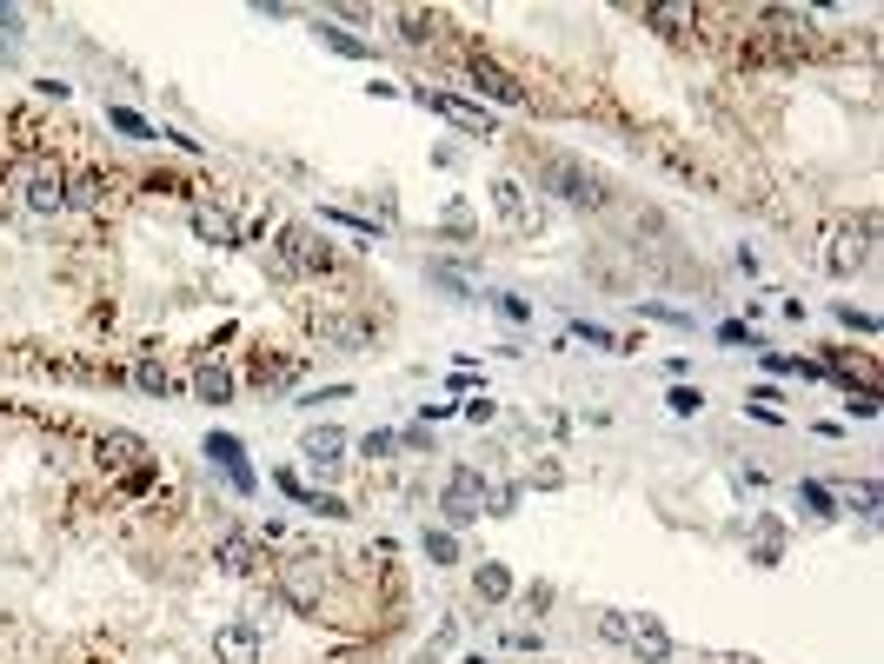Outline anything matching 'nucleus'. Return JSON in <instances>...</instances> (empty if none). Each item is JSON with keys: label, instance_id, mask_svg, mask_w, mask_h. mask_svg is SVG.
Returning <instances> with one entry per match:
<instances>
[{"label": "nucleus", "instance_id": "nucleus-1", "mask_svg": "<svg viewBox=\"0 0 884 664\" xmlns=\"http://www.w3.org/2000/svg\"><path fill=\"white\" fill-rule=\"evenodd\" d=\"M93 452H100V466H106V479L126 492V499H140V492H153V479H160V466H153V452H146V439L140 432H100L93 439Z\"/></svg>", "mask_w": 884, "mask_h": 664}, {"label": "nucleus", "instance_id": "nucleus-2", "mask_svg": "<svg viewBox=\"0 0 884 664\" xmlns=\"http://www.w3.org/2000/svg\"><path fill=\"white\" fill-rule=\"evenodd\" d=\"M539 180L566 200V206H579V213H599V206H612V193H606V180L586 166V160H572V153H546L539 160Z\"/></svg>", "mask_w": 884, "mask_h": 664}, {"label": "nucleus", "instance_id": "nucleus-3", "mask_svg": "<svg viewBox=\"0 0 884 664\" xmlns=\"http://www.w3.org/2000/svg\"><path fill=\"white\" fill-rule=\"evenodd\" d=\"M273 259H280L286 279H299V273H313V279L339 273V253H333V239H319V226H280Z\"/></svg>", "mask_w": 884, "mask_h": 664}, {"label": "nucleus", "instance_id": "nucleus-4", "mask_svg": "<svg viewBox=\"0 0 884 664\" xmlns=\"http://www.w3.org/2000/svg\"><path fill=\"white\" fill-rule=\"evenodd\" d=\"M319 592H326V552H293L286 565H280V599L293 605V612H319Z\"/></svg>", "mask_w": 884, "mask_h": 664}, {"label": "nucleus", "instance_id": "nucleus-5", "mask_svg": "<svg viewBox=\"0 0 884 664\" xmlns=\"http://www.w3.org/2000/svg\"><path fill=\"white\" fill-rule=\"evenodd\" d=\"M406 100H419V106H433L439 120H453L459 133H479V140H492L499 133V120L486 113V106H473V100H459V93H439V86H406Z\"/></svg>", "mask_w": 884, "mask_h": 664}, {"label": "nucleus", "instance_id": "nucleus-6", "mask_svg": "<svg viewBox=\"0 0 884 664\" xmlns=\"http://www.w3.org/2000/svg\"><path fill=\"white\" fill-rule=\"evenodd\" d=\"M20 200H27V213H40V219L67 213V173H60L53 160H27V166H20Z\"/></svg>", "mask_w": 884, "mask_h": 664}, {"label": "nucleus", "instance_id": "nucleus-7", "mask_svg": "<svg viewBox=\"0 0 884 664\" xmlns=\"http://www.w3.org/2000/svg\"><path fill=\"white\" fill-rule=\"evenodd\" d=\"M466 80H473L479 93H492L499 106H532V93H526V86H519V80H512V73H506L486 47H479V40L466 47Z\"/></svg>", "mask_w": 884, "mask_h": 664}, {"label": "nucleus", "instance_id": "nucleus-8", "mask_svg": "<svg viewBox=\"0 0 884 664\" xmlns=\"http://www.w3.org/2000/svg\"><path fill=\"white\" fill-rule=\"evenodd\" d=\"M200 452H206V466H213V472H220L240 499H253V492H260V472L246 466V446H240L233 432H206V446H200Z\"/></svg>", "mask_w": 884, "mask_h": 664}, {"label": "nucleus", "instance_id": "nucleus-9", "mask_svg": "<svg viewBox=\"0 0 884 664\" xmlns=\"http://www.w3.org/2000/svg\"><path fill=\"white\" fill-rule=\"evenodd\" d=\"M67 206H80V213H106V206H120V173H106V166H80V173H67Z\"/></svg>", "mask_w": 884, "mask_h": 664}, {"label": "nucleus", "instance_id": "nucleus-10", "mask_svg": "<svg viewBox=\"0 0 884 664\" xmlns=\"http://www.w3.org/2000/svg\"><path fill=\"white\" fill-rule=\"evenodd\" d=\"M486 499H492V492H486V479H479L473 466H459V472L446 479V492H439V512H446V525H473Z\"/></svg>", "mask_w": 884, "mask_h": 664}, {"label": "nucleus", "instance_id": "nucleus-11", "mask_svg": "<svg viewBox=\"0 0 884 664\" xmlns=\"http://www.w3.org/2000/svg\"><path fill=\"white\" fill-rule=\"evenodd\" d=\"M872 233H878V219H858V226H839L832 233V253H825V266L845 279V273H858L865 259H872Z\"/></svg>", "mask_w": 884, "mask_h": 664}, {"label": "nucleus", "instance_id": "nucleus-12", "mask_svg": "<svg viewBox=\"0 0 884 664\" xmlns=\"http://www.w3.org/2000/svg\"><path fill=\"white\" fill-rule=\"evenodd\" d=\"M213 658L220 664H260L266 658L260 625H246V619H240V625H220V632H213Z\"/></svg>", "mask_w": 884, "mask_h": 664}, {"label": "nucleus", "instance_id": "nucleus-13", "mask_svg": "<svg viewBox=\"0 0 884 664\" xmlns=\"http://www.w3.org/2000/svg\"><path fill=\"white\" fill-rule=\"evenodd\" d=\"M492 213L506 233H532V206H526V186L519 180H492Z\"/></svg>", "mask_w": 884, "mask_h": 664}, {"label": "nucleus", "instance_id": "nucleus-14", "mask_svg": "<svg viewBox=\"0 0 884 664\" xmlns=\"http://www.w3.org/2000/svg\"><path fill=\"white\" fill-rule=\"evenodd\" d=\"M626 645H632V658H639V664H665V658H672V632H665L652 612H639V625H632V639H626Z\"/></svg>", "mask_w": 884, "mask_h": 664}, {"label": "nucleus", "instance_id": "nucleus-15", "mask_svg": "<svg viewBox=\"0 0 884 664\" xmlns=\"http://www.w3.org/2000/svg\"><path fill=\"white\" fill-rule=\"evenodd\" d=\"M393 27H399V40H406V47H433V40L446 33V13H433V7H399V13H393Z\"/></svg>", "mask_w": 884, "mask_h": 664}, {"label": "nucleus", "instance_id": "nucleus-16", "mask_svg": "<svg viewBox=\"0 0 884 664\" xmlns=\"http://www.w3.org/2000/svg\"><path fill=\"white\" fill-rule=\"evenodd\" d=\"M299 452H306V466H313V472H333V466L346 459V432H339V426H313Z\"/></svg>", "mask_w": 884, "mask_h": 664}, {"label": "nucleus", "instance_id": "nucleus-17", "mask_svg": "<svg viewBox=\"0 0 884 664\" xmlns=\"http://www.w3.org/2000/svg\"><path fill=\"white\" fill-rule=\"evenodd\" d=\"M193 233H200L206 246H240V219H233L226 206H193Z\"/></svg>", "mask_w": 884, "mask_h": 664}, {"label": "nucleus", "instance_id": "nucleus-18", "mask_svg": "<svg viewBox=\"0 0 884 664\" xmlns=\"http://www.w3.org/2000/svg\"><path fill=\"white\" fill-rule=\"evenodd\" d=\"M193 399H206V406H226V399H233V372H226L220 359H206V353H200V366H193Z\"/></svg>", "mask_w": 884, "mask_h": 664}, {"label": "nucleus", "instance_id": "nucleus-19", "mask_svg": "<svg viewBox=\"0 0 884 664\" xmlns=\"http://www.w3.org/2000/svg\"><path fill=\"white\" fill-rule=\"evenodd\" d=\"M220 572H233V579H253V572H260V545H253L246 532H226V545H220Z\"/></svg>", "mask_w": 884, "mask_h": 664}, {"label": "nucleus", "instance_id": "nucleus-20", "mask_svg": "<svg viewBox=\"0 0 884 664\" xmlns=\"http://www.w3.org/2000/svg\"><path fill=\"white\" fill-rule=\"evenodd\" d=\"M313 33H319L339 60H373V40H359V33H346V27H333V20H313Z\"/></svg>", "mask_w": 884, "mask_h": 664}, {"label": "nucleus", "instance_id": "nucleus-21", "mask_svg": "<svg viewBox=\"0 0 884 664\" xmlns=\"http://www.w3.org/2000/svg\"><path fill=\"white\" fill-rule=\"evenodd\" d=\"M319 339H333L339 353H359V346L373 339V326H366V319H319Z\"/></svg>", "mask_w": 884, "mask_h": 664}, {"label": "nucleus", "instance_id": "nucleus-22", "mask_svg": "<svg viewBox=\"0 0 884 664\" xmlns=\"http://www.w3.org/2000/svg\"><path fill=\"white\" fill-rule=\"evenodd\" d=\"M286 379H299V359H280V353H253V386H286Z\"/></svg>", "mask_w": 884, "mask_h": 664}, {"label": "nucleus", "instance_id": "nucleus-23", "mask_svg": "<svg viewBox=\"0 0 884 664\" xmlns=\"http://www.w3.org/2000/svg\"><path fill=\"white\" fill-rule=\"evenodd\" d=\"M126 379H133L140 392H153V399H173V392H180V379H173V372H166L160 359H140V366H133Z\"/></svg>", "mask_w": 884, "mask_h": 664}, {"label": "nucleus", "instance_id": "nucleus-24", "mask_svg": "<svg viewBox=\"0 0 884 664\" xmlns=\"http://www.w3.org/2000/svg\"><path fill=\"white\" fill-rule=\"evenodd\" d=\"M473 592H479L486 605H506V599H512V572H506L499 559H486V565H479V579H473Z\"/></svg>", "mask_w": 884, "mask_h": 664}, {"label": "nucleus", "instance_id": "nucleus-25", "mask_svg": "<svg viewBox=\"0 0 884 664\" xmlns=\"http://www.w3.org/2000/svg\"><path fill=\"white\" fill-rule=\"evenodd\" d=\"M106 126L126 133V140H160V126H153L146 113H133V106H106Z\"/></svg>", "mask_w": 884, "mask_h": 664}, {"label": "nucleus", "instance_id": "nucleus-26", "mask_svg": "<svg viewBox=\"0 0 884 664\" xmlns=\"http://www.w3.org/2000/svg\"><path fill=\"white\" fill-rule=\"evenodd\" d=\"M785 559V525L779 519H759V545H752V565H779Z\"/></svg>", "mask_w": 884, "mask_h": 664}, {"label": "nucleus", "instance_id": "nucleus-27", "mask_svg": "<svg viewBox=\"0 0 884 664\" xmlns=\"http://www.w3.org/2000/svg\"><path fill=\"white\" fill-rule=\"evenodd\" d=\"M419 552H426V565H453V559H459V539H453L446 525H426V539H419Z\"/></svg>", "mask_w": 884, "mask_h": 664}, {"label": "nucleus", "instance_id": "nucleus-28", "mask_svg": "<svg viewBox=\"0 0 884 664\" xmlns=\"http://www.w3.org/2000/svg\"><path fill=\"white\" fill-rule=\"evenodd\" d=\"M799 505H805L812 519H839V499H832L819 479H805V486H799Z\"/></svg>", "mask_w": 884, "mask_h": 664}, {"label": "nucleus", "instance_id": "nucleus-29", "mask_svg": "<svg viewBox=\"0 0 884 664\" xmlns=\"http://www.w3.org/2000/svg\"><path fill=\"white\" fill-rule=\"evenodd\" d=\"M319 219H326V226H346V233H366V239H379V226H373V219H359V213H346V206H319Z\"/></svg>", "mask_w": 884, "mask_h": 664}, {"label": "nucleus", "instance_id": "nucleus-30", "mask_svg": "<svg viewBox=\"0 0 884 664\" xmlns=\"http://www.w3.org/2000/svg\"><path fill=\"white\" fill-rule=\"evenodd\" d=\"M845 505H852V512H865V519H878V479H858V486L845 492Z\"/></svg>", "mask_w": 884, "mask_h": 664}, {"label": "nucleus", "instance_id": "nucleus-31", "mask_svg": "<svg viewBox=\"0 0 884 664\" xmlns=\"http://www.w3.org/2000/svg\"><path fill=\"white\" fill-rule=\"evenodd\" d=\"M639 313H646V319H659V326H692V313H685V306H665V299H646Z\"/></svg>", "mask_w": 884, "mask_h": 664}, {"label": "nucleus", "instance_id": "nucleus-32", "mask_svg": "<svg viewBox=\"0 0 884 664\" xmlns=\"http://www.w3.org/2000/svg\"><path fill=\"white\" fill-rule=\"evenodd\" d=\"M572 339H586V346H599V353H619V339H612L606 326H592V319H572Z\"/></svg>", "mask_w": 884, "mask_h": 664}, {"label": "nucleus", "instance_id": "nucleus-33", "mask_svg": "<svg viewBox=\"0 0 884 664\" xmlns=\"http://www.w3.org/2000/svg\"><path fill=\"white\" fill-rule=\"evenodd\" d=\"M719 339H725V346H745V353H759V346H765L745 319H725V326H719Z\"/></svg>", "mask_w": 884, "mask_h": 664}, {"label": "nucleus", "instance_id": "nucleus-34", "mask_svg": "<svg viewBox=\"0 0 884 664\" xmlns=\"http://www.w3.org/2000/svg\"><path fill=\"white\" fill-rule=\"evenodd\" d=\"M299 505H306V512H319V519H346V512H353V505H346V499H333V492H306Z\"/></svg>", "mask_w": 884, "mask_h": 664}, {"label": "nucleus", "instance_id": "nucleus-35", "mask_svg": "<svg viewBox=\"0 0 884 664\" xmlns=\"http://www.w3.org/2000/svg\"><path fill=\"white\" fill-rule=\"evenodd\" d=\"M665 406H672L679 419H692V412H699L705 399H699V386H672V392H665Z\"/></svg>", "mask_w": 884, "mask_h": 664}, {"label": "nucleus", "instance_id": "nucleus-36", "mask_svg": "<svg viewBox=\"0 0 884 664\" xmlns=\"http://www.w3.org/2000/svg\"><path fill=\"white\" fill-rule=\"evenodd\" d=\"M832 313H839V326H852V333H865V339L878 333V319H872V313H858V306H832Z\"/></svg>", "mask_w": 884, "mask_h": 664}, {"label": "nucleus", "instance_id": "nucleus-37", "mask_svg": "<svg viewBox=\"0 0 884 664\" xmlns=\"http://www.w3.org/2000/svg\"><path fill=\"white\" fill-rule=\"evenodd\" d=\"M599 639L626 645V639H632V619H626V612H606V619H599Z\"/></svg>", "mask_w": 884, "mask_h": 664}, {"label": "nucleus", "instance_id": "nucleus-38", "mask_svg": "<svg viewBox=\"0 0 884 664\" xmlns=\"http://www.w3.org/2000/svg\"><path fill=\"white\" fill-rule=\"evenodd\" d=\"M646 20L652 27H679V20H699V13L692 7H646Z\"/></svg>", "mask_w": 884, "mask_h": 664}, {"label": "nucleus", "instance_id": "nucleus-39", "mask_svg": "<svg viewBox=\"0 0 884 664\" xmlns=\"http://www.w3.org/2000/svg\"><path fill=\"white\" fill-rule=\"evenodd\" d=\"M492 306H499V313H506V319H512V326H526V319H532V306H526V299H512V293H499V299H492Z\"/></svg>", "mask_w": 884, "mask_h": 664}, {"label": "nucleus", "instance_id": "nucleus-40", "mask_svg": "<svg viewBox=\"0 0 884 664\" xmlns=\"http://www.w3.org/2000/svg\"><path fill=\"white\" fill-rule=\"evenodd\" d=\"M359 446H366V452H373V459H386V452H393V446H399V439H393V432H366V439H359Z\"/></svg>", "mask_w": 884, "mask_h": 664}, {"label": "nucleus", "instance_id": "nucleus-41", "mask_svg": "<svg viewBox=\"0 0 884 664\" xmlns=\"http://www.w3.org/2000/svg\"><path fill=\"white\" fill-rule=\"evenodd\" d=\"M526 605H532V612H546V605H552V585H546V579H539V585H526Z\"/></svg>", "mask_w": 884, "mask_h": 664}, {"label": "nucleus", "instance_id": "nucleus-42", "mask_svg": "<svg viewBox=\"0 0 884 664\" xmlns=\"http://www.w3.org/2000/svg\"><path fill=\"white\" fill-rule=\"evenodd\" d=\"M0 33H20V7H0Z\"/></svg>", "mask_w": 884, "mask_h": 664}]
</instances>
